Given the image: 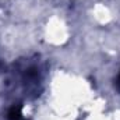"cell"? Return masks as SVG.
<instances>
[{"instance_id": "7a4b0ae2", "label": "cell", "mask_w": 120, "mask_h": 120, "mask_svg": "<svg viewBox=\"0 0 120 120\" xmlns=\"http://www.w3.org/2000/svg\"><path fill=\"white\" fill-rule=\"evenodd\" d=\"M116 87L120 90V73H119V75H117V80H116Z\"/></svg>"}, {"instance_id": "6da1fadb", "label": "cell", "mask_w": 120, "mask_h": 120, "mask_svg": "<svg viewBox=\"0 0 120 120\" xmlns=\"http://www.w3.org/2000/svg\"><path fill=\"white\" fill-rule=\"evenodd\" d=\"M21 117V106L17 105V106H13L8 112V119L10 120H18Z\"/></svg>"}]
</instances>
